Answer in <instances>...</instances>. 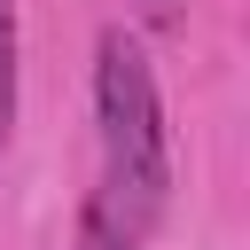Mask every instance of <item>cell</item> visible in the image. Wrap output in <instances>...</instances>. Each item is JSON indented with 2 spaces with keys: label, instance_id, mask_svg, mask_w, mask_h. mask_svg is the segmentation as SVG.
<instances>
[{
  "label": "cell",
  "instance_id": "3957f363",
  "mask_svg": "<svg viewBox=\"0 0 250 250\" xmlns=\"http://www.w3.org/2000/svg\"><path fill=\"white\" fill-rule=\"evenodd\" d=\"M16 133V0H0V148Z\"/></svg>",
  "mask_w": 250,
  "mask_h": 250
},
{
  "label": "cell",
  "instance_id": "277c9868",
  "mask_svg": "<svg viewBox=\"0 0 250 250\" xmlns=\"http://www.w3.org/2000/svg\"><path fill=\"white\" fill-rule=\"evenodd\" d=\"M133 16H141L148 31H164V23H180V0H133Z\"/></svg>",
  "mask_w": 250,
  "mask_h": 250
},
{
  "label": "cell",
  "instance_id": "6da1fadb",
  "mask_svg": "<svg viewBox=\"0 0 250 250\" xmlns=\"http://www.w3.org/2000/svg\"><path fill=\"white\" fill-rule=\"evenodd\" d=\"M94 125H102V180H109L102 203L133 234L156 227V211L172 195V133H164L156 70L125 23H109L94 39Z\"/></svg>",
  "mask_w": 250,
  "mask_h": 250
},
{
  "label": "cell",
  "instance_id": "7a4b0ae2",
  "mask_svg": "<svg viewBox=\"0 0 250 250\" xmlns=\"http://www.w3.org/2000/svg\"><path fill=\"white\" fill-rule=\"evenodd\" d=\"M78 250H141V234H133L102 195H86V203H78Z\"/></svg>",
  "mask_w": 250,
  "mask_h": 250
}]
</instances>
